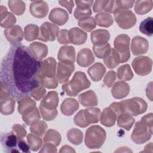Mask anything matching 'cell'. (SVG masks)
<instances>
[{"mask_svg":"<svg viewBox=\"0 0 153 153\" xmlns=\"http://www.w3.org/2000/svg\"><path fill=\"white\" fill-rule=\"evenodd\" d=\"M153 6L152 0L137 1L134 5V11L139 15H143L149 12Z\"/></svg>","mask_w":153,"mask_h":153,"instance_id":"cell-34","label":"cell"},{"mask_svg":"<svg viewBox=\"0 0 153 153\" xmlns=\"http://www.w3.org/2000/svg\"><path fill=\"white\" fill-rule=\"evenodd\" d=\"M123 112L120 103L114 102L109 107L103 109L100 115V123L106 127H112L115 124L118 116Z\"/></svg>","mask_w":153,"mask_h":153,"instance_id":"cell-7","label":"cell"},{"mask_svg":"<svg viewBox=\"0 0 153 153\" xmlns=\"http://www.w3.org/2000/svg\"><path fill=\"white\" fill-rule=\"evenodd\" d=\"M114 16L117 25L123 29H130L136 23L135 14L129 10L117 11L114 13Z\"/></svg>","mask_w":153,"mask_h":153,"instance_id":"cell-9","label":"cell"},{"mask_svg":"<svg viewBox=\"0 0 153 153\" xmlns=\"http://www.w3.org/2000/svg\"><path fill=\"white\" fill-rule=\"evenodd\" d=\"M152 148H153L152 143V142H150V143H149L148 144H147V145L145 146V149L143 151V152H147L148 149H152Z\"/></svg>","mask_w":153,"mask_h":153,"instance_id":"cell-63","label":"cell"},{"mask_svg":"<svg viewBox=\"0 0 153 153\" xmlns=\"http://www.w3.org/2000/svg\"><path fill=\"white\" fill-rule=\"evenodd\" d=\"M40 60L29 47L20 43L10 46L1 64V82L9 90L11 97L20 100L30 96L32 90L40 85L36 76Z\"/></svg>","mask_w":153,"mask_h":153,"instance_id":"cell-1","label":"cell"},{"mask_svg":"<svg viewBox=\"0 0 153 153\" xmlns=\"http://www.w3.org/2000/svg\"><path fill=\"white\" fill-rule=\"evenodd\" d=\"M18 112L22 114H26L33 110L36 107V102L32 99L30 96L23 97L18 100Z\"/></svg>","mask_w":153,"mask_h":153,"instance_id":"cell-26","label":"cell"},{"mask_svg":"<svg viewBox=\"0 0 153 153\" xmlns=\"http://www.w3.org/2000/svg\"><path fill=\"white\" fill-rule=\"evenodd\" d=\"M117 120L118 126L124 128L126 130L131 129L135 121L133 116L126 112H123L119 115Z\"/></svg>","mask_w":153,"mask_h":153,"instance_id":"cell-32","label":"cell"},{"mask_svg":"<svg viewBox=\"0 0 153 153\" xmlns=\"http://www.w3.org/2000/svg\"><path fill=\"white\" fill-rule=\"evenodd\" d=\"M75 57L76 53L74 47L69 45L61 47L57 54L58 60L60 62L68 65L74 64Z\"/></svg>","mask_w":153,"mask_h":153,"instance_id":"cell-14","label":"cell"},{"mask_svg":"<svg viewBox=\"0 0 153 153\" xmlns=\"http://www.w3.org/2000/svg\"><path fill=\"white\" fill-rule=\"evenodd\" d=\"M118 78L123 81H129L133 77V74L130 66L128 64L120 66L117 69Z\"/></svg>","mask_w":153,"mask_h":153,"instance_id":"cell-39","label":"cell"},{"mask_svg":"<svg viewBox=\"0 0 153 153\" xmlns=\"http://www.w3.org/2000/svg\"><path fill=\"white\" fill-rule=\"evenodd\" d=\"M47 128V125L46 123L44 121L38 120L30 125V131L39 136H42L45 133Z\"/></svg>","mask_w":153,"mask_h":153,"instance_id":"cell-46","label":"cell"},{"mask_svg":"<svg viewBox=\"0 0 153 153\" xmlns=\"http://www.w3.org/2000/svg\"><path fill=\"white\" fill-rule=\"evenodd\" d=\"M101 115L100 110L97 108H90L79 111L75 116L76 124L80 127H86L90 124L99 121Z\"/></svg>","mask_w":153,"mask_h":153,"instance_id":"cell-5","label":"cell"},{"mask_svg":"<svg viewBox=\"0 0 153 153\" xmlns=\"http://www.w3.org/2000/svg\"><path fill=\"white\" fill-rule=\"evenodd\" d=\"M120 103L123 112L127 113L133 117L145 113L148 108L146 102L138 97L123 100Z\"/></svg>","mask_w":153,"mask_h":153,"instance_id":"cell-6","label":"cell"},{"mask_svg":"<svg viewBox=\"0 0 153 153\" xmlns=\"http://www.w3.org/2000/svg\"><path fill=\"white\" fill-rule=\"evenodd\" d=\"M95 21L98 26L104 27H109L114 22L112 16L105 12L97 14L95 16Z\"/></svg>","mask_w":153,"mask_h":153,"instance_id":"cell-36","label":"cell"},{"mask_svg":"<svg viewBox=\"0 0 153 153\" xmlns=\"http://www.w3.org/2000/svg\"><path fill=\"white\" fill-rule=\"evenodd\" d=\"M48 19L54 24L62 26L68 22L69 19V15L66 10L57 7L53 8L51 11Z\"/></svg>","mask_w":153,"mask_h":153,"instance_id":"cell-19","label":"cell"},{"mask_svg":"<svg viewBox=\"0 0 153 153\" xmlns=\"http://www.w3.org/2000/svg\"><path fill=\"white\" fill-rule=\"evenodd\" d=\"M94 2L93 1H75L77 7L83 8H90Z\"/></svg>","mask_w":153,"mask_h":153,"instance_id":"cell-58","label":"cell"},{"mask_svg":"<svg viewBox=\"0 0 153 153\" xmlns=\"http://www.w3.org/2000/svg\"><path fill=\"white\" fill-rule=\"evenodd\" d=\"M18 149H19L20 152H30V147L29 145H27L25 140L21 139L19 140L18 142Z\"/></svg>","mask_w":153,"mask_h":153,"instance_id":"cell-57","label":"cell"},{"mask_svg":"<svg viewBox=\"0 0 153 153\" xmlns=\"http://www.w3.org/2000/svg\"><path fill=\"white\" fill-rule=\"evenodd\" d=\"M134 3V1H114V13L120 10L131 8Z\"/></svg>","mask_w":153,"mask_h":153,"instance_id":"cell-48","label":"cell"},{"mask_svg":"<svg viewBox=\"0 0 153 153\" xmlns=\"http://www.w3.org/2000/svg\"><path fill=\"white\" fill-rule=\"evenodd\" d=\"M57 41L61 44H68L70 43L68 30L66 29L61 30L57 36Z\"/></svg>","mask_w":153,"mask_h":153,"instance_id":"cell-54","label":"cell"},{"mask_svg":"<svg viewBox=\"0 0 153 153\" xmlns=\"http://www.w3.org/2000/svg\"><path fill=\"white\" fill-rule=\"evenodd\" d=\"M91 79L96 82L100 81L106 72V68L101 63H96L87 70Z\"/></svg>","mask_w":153,"mask_h":153,"instance_id":"cell-30","label":"cell"},{"mask_svg":"<svg viewBox=\"0 0 153 153\" xmlns=\"http://www.w3.org/2000/svg\"><path fill=\"white\" fill-rule=\"evenodd\" d=\"M4 35L7 39L11 44L20 43L23 39V32L19 25H13L4 30Z\"/></svg>","mask_w":153,"mask_h":153,"instance_id":"cell-16","label":"cell"},{"mask_svg":"<svg viewBox=\"0 0 153 153\" xmlns=\"http://www.w3.org/2000/svg\"><path fill=\"white\" fill-rule=\"evenodd\" d=\"M39 33V28L34 24L27 25L24 29V36L27 41H32L38 39Z\"/></svg>","mask_w":153,"mask_h":153,"instance_id":"cell-35","label":"cell"},{"mask_svg":"<svg viewBox=\"0 0 153 153\" xmlns=\"http://www.w3.org/2000/svg\"><path fill=\"white\" fill-rule=\"evenodd\" d=\"M78 26L87 32L92 31L96 27V22L93 17H87L79 20Z\"/></svg>","mask_w":153,"mask_h":153,"instance_id":"cell-42","label":"cell"},{"mask_svg":"<svg viewBox=\"0 0 153 153\" xmlns=\"http://www.w3.org/2000/svg\"><path fill=\"white\" fill-rule=\"evenodd\" d=\"M148 49L149 42L146 39L140 36H136L132 39L131 50L134 55L146 53Z\"/></svg>","mask_w":153,"mask_h":153,"instance_id":"cell-17","label":"cell"},{"mask_svg":"<svg viewBox=\"0 0 153 153\" xmlns=\"http://www.w3.org/2000/svg\"><path fill=\"white\" fill-rule=\"evenodd\" d=\"M10 96L8 89L1 82V100L8 97Z\"/></svg>","mask_w":153,"mask_h":153,"instance_id":"cell-60","label":"cell"},{"mask_svg":"<svg viewBox=\"0 0 153 153\" xmlns=\"http://www.w3.org/2000/svg\"><path fill=\"white\" fill-rule=\"evenodd\" d=\"M111 49V45L108 42L101 45H93V47L94 54L99 59H103Z\"/></svg>","mask_w":153,"mask_h":153,"instance_id":"cell-44","label":"cell"},{"mask_svg":"<svg viewBox=\"0 0 153 153\" xmlns=\"http://www.w3.org/2000/svg\"><path fill=\"white\" fill-rule=\"evenodd\" d=\"M130 92L129 85L123 81L115 82L111 89L112 96L115 99H123L126 97Z\"/></svg>","mask_w":153,"mask_h":153,"instance_id":"cell-21","label":"cell"},{"mask_svg":"<svg viewBox=\"0 0 153 153\" xmlns=\"http://www.w3.org/2000/svg\"><path fill=\"white\" fill-rule=\"evenodd\" d=\"M59 3L61 6L65 7L70 14L72 13V10L74 6L73 1H60Z\"/></svg>","mask_w":153,"mask_h":153,"instance_id":"cell-59","label":"cell"},{"mask_svg":"<svg viewBox=\"0 0 153 153\" xmlns=\"http://www.w3.org/2000/svg\"><path fill=\"white\" fill-rule=\"evenodd\" d=\"M44 141L45 142L51 143L55 146H58L61 142L60 134L56 130L49 129L45 134Z\"/></svg>","mask_w":153,"mask_h":153,"instance_id":"cell-38","label":"cell"},{"mask_svg":"<svg viewBox=\"0 0 153 153\" xmlns=\"http://www.w3.org/2000/svg\"><path fill=\"white\" fill-rule=\"evenodd\" d=\"M70 43L75 45H81L85 43L87 40L86 32L78 27H73L68 30Z\"/></svg>","mask_w":153,"mask_h":153,"instance_id":"cell-20","label":"cell"},{"mask_svg":"<svg viewBox=\"0 0 153 153\" xmlns=\"http://www.w3.org/2000/svg\"><path fill=\"white\" fill-rule=\"evenodd\" d=\"M75 70L74 64L68 65L59 62L56 71V78L59 83H64L68 81L71 74Z\"/></svg>","mask_w":153,"mask_h":153,"instance_id":"cell-15","label":"cell"},{"mask_svg":"<svg viewBox=\"0 0 153 153\" xmlns=\"http://www.w3.org/2000/svg\"><path fill=\"white\" fill-rule=\"evenodd\" d=\"M106 137L105 130L100 126L94 125L86 130L84 142L89 149H99L103 145Z\"/></svg>","mask_w":153,"mask_h":153,"instance_id":"cell-4","label":"cell"},{"mask_svg":"<svg viewBox=\"0 0 153 153\" xmlns=\"http://www.w3.org/2000/svg\"><path fill=\"white\" fill-rule=\"evenodd\" d=\"M79 108V103L76 100L72 98L65 99L61 104L60 110L62 113L66 116L73 115Z\"/></svg>","mask_w":153,"mask_h":153,"instance_id":"cell-23","label":"cell"},{"mask_svg":"<svg viewBox=\"0 0 153 153\" xmlns=\"http://www.w3.org/2000/svg\"><path fill=\"white\" fill-rule=\"evenodd\" d=\"M79 103L84 106L91 107L97 105L98 101L96 93L93 90H88L78 96Z\"/></svg>","mask_w":153,"mask_h":153,"instance_id":"cell-25","label":"cell"},{"mask_svg":"<svg viewBox=\"0 0 153 153\" xmlns=\"http://www.w3.org/2000/svg\"><path fill=\"white\" fill-rule=\"evenodd\" d=\"M90 37L93 45H101L108 42L110 38V34L107 30L97 29L91 33Z\"/></svg>","mask_w":153,"mask_h":153,"instance_id":"cell-29","label":"cell"},{"mask_svg":"<svg viewBox=\"0 0 153 153\" xmlns=\"http://www.w3.org/2000/svg\"><path fill=\"white\" fill-rule=\"evenodd\" d=\"M1 142L5 152H20L19 149L17 148L19 139L13 131L2 133L1 135Z\"/></svg>","mask_w":153,"mask_h":153,"instance_id":"cell-13","label":"cell"},{"mask_svg":"<svg viewBox=\"0 0 153 153\" xmlns=\"http://www.w3.org/2000/svg\"><path fill=\"white\" fill-rule=\"evenodd\" d=\"M67 138L72 143L78 145L82 142L83 134L82 132L76 128L69 129L67 132Z\"/></svg>","mask_w":153,"mask_h":153,"instance_id":"cell-37","label":"cell"},{"mask_svg":"<svg viewBox=\"0 0 153 153\" xmlns=\"http://www.w3.org/2000/svg\"><path fill=\"white\" fill-rule=\"evenodd\" d=\"M56 60L50 57L44 60H41L40 67L37 74V79L39 81L43 78H51L56 76Z\"/></svg>","mask_w":153,"mask_h":153,"instance_id":"cell-10","label":"cell"},{"mask_svg":"<svg viewBox=\"0 0 153 153\" xmlns=\"http://www.w3.org/2000/svg\"><path fill=\"white\" fill-rule=\"evenodd\" d=\"M92 13L91 8H83L76 7L75 10L74 16L76 19L80 20L84 17H89Z\"/></svg>","mask_w":153,"mask_h":153,"instance_id":"cell-51","label":"cell"},{"mask_svg":"<svg viewBox=\"0 0 153 153\" xmlns=\"http://www.w3.org/2000/svg\"><path fill=\"white\" fill-rule=\"evenodd\" d=\"M31 14L36 18L45 17L48 12V5L46 2L42 1H32L30 5Z\"/></svg>","mask_w":153,"mask_h":153,"instance_id":"cell-18","label":"cell"},{"mask_svg":"<svg viewBox=\"0 0 153 153\" xmlns=\"http://www.w3.org/2000/svg\"><path fill=\"white\" fill-rule=\"evenodd\" d=\"M41 114L42 118L45 121H51L54 120L57 115L58 112L56 109H46L42 106L39 105V107Z\"/></svg>","mask_w":153,"mask_h":153,"instance_id":"cell-47","label":"cell"},{"mask_svg":"<svg viewBox=\"0 0 153 153\" xmlns=\"http://www.w3.org/2000/svg\"><path fill=\"white\" fill-rule=\"evenodd\" d=\"M131 65L136 74L140 76H145L152 70V60L149 57L140 56L133 59Z\"/></svg>","mask_w":153,"mask_h":153,"instance_id":"cell-11","label":"cell"},{"mask_svg":"<svg viewBox=\"0 0 153 153\" xmlns=\"http://www.w3.org/2000/svg\"><path fill=\"white\" fill-rule=\"evenodd\" d=\"M130 37L128 35L121 34L118 35L114 41V48L118 53L121 63L126 62L130 59Z\"/></svg>","mask_w":153,"mask_h":153,"instance_id":"cell-8","label":"cell"},{"mask_svg":"<svg viewBox=\"0 0 153 153\" xmlns=\"http://www.w3.org/2000/svg\"><path fill=\"white\" fill-rule=\"evenodd\" d=\"M39 152H57V149L54 144L49 142H45L42 145L41 149L39 151Z\"/></svg>","mask_w":153,"mask_h":153,"instance_id":"cell-56","label":"cell"},{"mask_svg":"<svg viewBox=\"0 0 153 153\" xmlns=\"http://www.w3.org/2000/svg\"><path fill=\"white\" fill-rule=\"evenodd\" d=\"M59 152L61 153L62 152H75V151L73 148H72L69 145H64L60 148Z\"/></svg>","mask_w":153,"mask_h":153,"instance_id":"cell-62","label":"cell"},{"mask_svg":"<svg viewBox=\"0 0 153 153\" xmlns=\"http://www.w3.org/2000/svg\"><path fill=\"white\" fill-rule=\"evenodd\" d=\"M109 1H96L93 4V10L94 13L105 11Z\"/></svg>","mask_w":153,"mask_h":153,"instance_id":"cell-55","label":"cell"},{"mask_svg":"<svg viewBox=\"0 0 153 153\" xmlns=\"http://www.w3.org/2000/svg\"><path fill=\"white\" fill-rule=\"evenodd\" d=\"M90 84L86 75L82 72L78 71L68 82L62 86V88L68 96H76L81 91L88 88Z\"/></svg>","mask_w":153,"mask_h":153,"instance_id":"cell-3","label":"cell"},{"mask_svg":"<svg viewBox=\"0 0 153 153\" xmlns=\"http://www.w3.org/2000/svg\"><path fill=\"white\" fill-rule=\"evenodd\" d=\"M94 62V55L89 48H83L78 52L77 54L76 62L80 66L87 67Z\"/></svg>","mask_w":153,"mask_h":153,"instance_id":"cell-22","label":"cell"},{"mask_svg":"<svg viewBox=\"0 0 153 153\" xmlns=\"http://www.w3.org/2000/svg\"><path fill=\"white\" fill-rule=\"evenodd\" d=\"M103 62L105 66L110 69L114 68L121 63L119 54L114 48H111L103 57Z\"/></svg>","mask_w":153,"mask_h":153,"instance_id":"cell-31","label":"cell"},{"mask_svg":"<svg viewBox=\"0 0 153 153\" xmlns=\"http://www.w3.org/2000/svg\"><path fill=\"white\" fill-rule=\"evenodd\" d=\"M16 101L13 97H7L1 100V113L5 115H8L13 113L15 108Z\"/></svg>","mask_w":153,"mask_h":153,"instance_id":"cell-33","label":"cell"},{"mask_svg":"<svg viewBox=\"0 0 153 153\" xmlns=\"http://www.w3.org/2000/svg\"><path fill=\"white\" fill-rule=\"evenodd\" d=\"M46 93V90L41 85H39L35 87L31 91L30 96L33 97L36 100H40L42 99Z\"/></svg>","mask_w":153,"mask_h":153,"instance_id":"cell-50","label":"cell"},{"mask_svg":"<svg viewBox=\"0 0 153 153\" xmlns=\"http://www.w3.org/2000/svg\"><path fill=\"white\" fill-rule=\"evenodd\" d=\"M29 49L35 57L40 61L47 56L48 51L47 46L39 42L31 43L29 45Z\"/></svg>","mask_w":153,"mask_h":153,"instance_id":"cell-28","label":"cell"},{"mask_svg":"<svg viewBox=\"0 0 153 153\" xmlns=\"http://www.w3.org/2000/svg\"><path fill=\"white\" fill-rule=\"evenodd\" d=\"M12 130L18 138L19 140L23 139V138L26 135V130H25V128L21 124H14L12 127Z\"/></svg>","mask_w":153,"mask_h":153,"instance_id":"cell-52","label":"cell"},{"mask_svg":"<svg viewBox=\"0 0 153 153\" xmlns=\"http://www.w3.org/2000/svg\"><path fill=\"white\" fill-rule=\"evenodd\" d=\"M59 104V97L56 91H49L42 99L40 105L48 109H55Z\"/></svg>","mask_w":153,"mask_h":153,"instance_id":"cell-24","label":"cell"},{"mask_svg":"<svg viewBox=\"0 0 153 153\" xmlns=\"http://www.w3.org/2000/svg\"><path fill=\"white\" fill-rule=\"evenodd\" d=\"M0 19L1 26L2 27L8 28L16 23V17L14 15L8 12L7 8L3 5L0 7Z\"/></svg>","mask_w":153,"mask_h":153,"instance_id":"cell-27","label":"cell"},{"mask_svg":"<svg viewBox=\"0 0 153 153\" xmlns=\"http://www.w3.org/2000/svg\"><path fill=\"white\" fill-rule=\"evenodd\" d=\"M139 30L148 36H152L153 35V19L149 17L143 20L140 24Z\"/></svg>","mask_w":153,"mask_h":153,"instance_id":"cell-41","label":"cell"},{"mask_svg":"<svg viewBox=\"0 0 153 153\" xmlns=\"http://www.w3.org/2000/svg\"><path fill=\"white\" fill-rule=\"evenodd\" d=\"M146 94L147 97L151 100L152 101V82H150L146 88Z\"/></svg>","mask_w":153,"mask_h":153,"instance_id":"cell-61","label":"cell"},{"mask_svg":"<svg viewBox=\"0 0 153 153\" xmlns=\"http://www.w3.org/2000/svg\"><path fill=\"white\" fill-rule=\"evenodd\" d=\"M27 140L30 149L33 151H38L42 143V139L34 133H29L27 136Z\"/></svg>","mask_w":153,"mask_h":153,"instance_id":"cell-43","label":"cell"},{"mask_svg":"<svg viewBox=\"0 0 153 153\" xmlns=\"http://www.w3.org/2000/svg\"><path fill=\"white\" fill-rule=\"evenodd\" d=\"M115 79H116L115 72L114 71H109L105 75V76L104 77V79H103V82L108 87H112Z\"/></svg>","mask_w":153,"mask_h":153,"instance_id":"cell-53","label":"cell"},{"mask_svg":"<svg viewBox=\"0 0 153 153\" xmlns=\"http://www.w3.org/2000/svg\"><path fill=\"white\" fill-rule=\"evenodd\" d=\"M152 120L153 114L149 113L136 122L131 135V140L134 142L142 144L149 140L152 134Z\"/></svg>","mask_w":153,"mask_h":153,"instance_id":"cell-2","label":"cell"},{"mask_svg":"<svg viewBox=\"0 0 153 153\" xmlns=\"http://www.w3.org/2000/svg\"><path fill=\"white\" fill-rule=\"evenodd\" d=\"M8 5L11 11L16 15L21 16L25 11L26 5L22 1L10 0L8 1Z\"/></svg>","mask_w":153,"mask_h":153,"instance_id":"cell-40","label":"cell"},{"mask_svg":"<svg viewBox=\"0 0 153 153\" xmlns=\"http://www.w3.org/2000/svg\"><path fill=\"white\" fill-rule=\"evenodd\" d=\"M59 27L51 23L44 22L39 27L38 39L44 41H54L59 33Z\"/></svg>","mask_w":153,"mask_h":153,"instance_id":"cell-12","label":"cell"},{"mask_svg":"<svg viewBox=\"0 0 153 153\" xmlns=\"http://www.w3.org/2000/svg\"><path fill=\"white\" fill-rule=\"evenodd\" d=\"M39 84L50 89H54L57 87L58 86V80L56 77L51 78H43L39 81Z\"/></svg>","mask_w":153,"mask_h":153,"instance_id":"cell-49","label":"cell"},{"mask_svg":"<svg viewBox=\"0 0 153 153\" xmlns=\"http://www.w3.org/2000/svg\"><path fill=\"white\" fill-rule=\"evenodd\" d=\"M41 118V115L39 114V112L38 108H36L32 111L26 114L22 115L23 121L27 125H32L34 123L39 120Z\"/></svg>","mask_w":153,"mask_h":153,"instance_id":"cell-45","label":"cell"}]
</instances>
